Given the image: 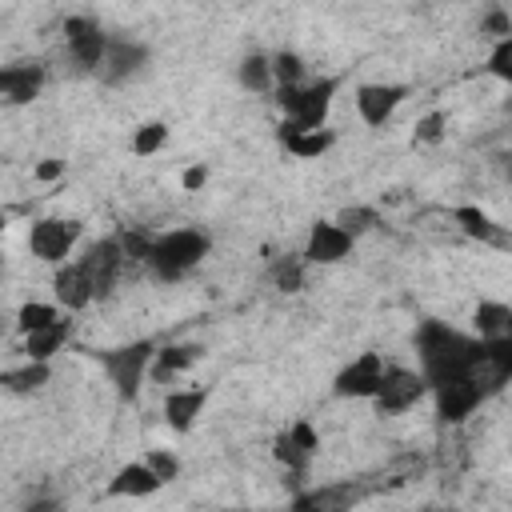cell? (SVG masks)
I'll list each match as a JSON object with an SVG mask.
<instances>
[{
	"label": "cell",
	"mask_w": 512,
	"mask_h": 512,
	"mask_svg": "<svg viewBox=\"0 0 512 512\" xmlns=\"http://www.w3.org/2000/svg\"><path fill=\"white\" fill-rule=\"evenodd\" d=\"M416 356H420V376L428 388L444 380H464V376L480 380L484 340H476L472 332H456L440 320H424L416 328Z\"/></svg>",
	"instance_id": "obj_1"
},
{
	"label": "cell",
	"mask_w": 512,
	"mask_h": 512,
	"mask_svg": "<svg viewBox=\"0 0 512 512\" xmlns=\"http://www.w3.org/2000/svg\"><path fill=\"white\" fill-rule=\"evenodd\" d=\"M208 248H212L208 232H200V228H172V232L152 236L144 264H148L160 280H180V276H188V272L208 256Z\"/></svg>",
	"instance_id": "obj_2"
},
{
	"label": "cell",
	"mask_w": 512,
	"mask_h": 512,
	"mask_svg": "<svg viewBox=\"0 0 512 512\" xmlns=\"http://www.w3.org/2000/svg\"><path fill=\"white\" fill-rule=\"evenodd\" d=\"M340 76H320V80H304L292 88H276V104L284 108V124L288 128H328V112L336 100Z\"/></svg>",
	"instance_id": "obj_3"
},
{
	"label": "cell",
	"mask_w": 512,
	"mask_h": 512,
	"mask_svg": "<svg viewBox=\"0 0 512 512\" xmlns=\"http://www.w3.org/2000/svg\"><path fill=\"white\" fill-rule=\"evenodd\" d=\"M152 356H156L152 340H132V344L100 352V368H104V376H108V384L116 388L120 400H136L140 396V388L148 380V368H152Z\"/></svg>",
	"instance_id": "obj_4"
},
{
	"label": "cell",
	"mask_w": 512,
	"mask_h": 512,
	"mask_svg": "<svg viewBox=\"0 0 512 512\" xmlns=\"http://www.w3.org/2000/svg\"><path fill=\"white\" fill-rule=\"evenodd\" d=\"M80 236H84V224L76 216H44V220H36L28 228V252L56 268V264L72 260Z\"/></svg>",
	"instance_id": "obj_5"
},
{
	"label": "cell",
	"mask_w": 512,
	"mask_h": 512,
	"mask_svg": "<svg viewBox=\"0 0 512 512\" xmlns=\"http://www.w3.org/2000/svg\"><path fill=\"white\" fill-rule=\"evenodd\" d=\"M104 48H108V32L100 28L96 16H68L64 20V52L76 64V72L96 76L100 60H104Z\"/></svg>",
	"instance_id": "obj_6"
},
{
	"label": "cell",
	"mask_w": 512,
	"mask_h": 512,
	"mask_svg": "<svg viewBox=\"0 0 512 512\" xmlns=\"http://www.w3.org/2000/svg\"><path fill=\"white\" fill-rule=\"evenodd\" d=\"M424 396H428V384H424L420 372H412V368H392V364H388V368H384V380H380V388H376V396H372V404H376L380 416H396V412L416 408Z\"/></svg>",
	"instance_id": "obj_7"
},
{
	"label": "cell",
	"mask_w": 512,
	"mask_h": 512,
	"mask_svg": "<svg viewBox=\"0 0 512 512\" xmlns=\"http://www.w3.org/2000/svg\"><path fill=\"white\" fill-rule=\"evenodd\" d=\"M76 264L84 268V276H88L96 300H104V296L112 292V284L120 280V272H124V248H120V236H104V240L88 244L84 256H80Z\"/></svg>",
	"instance_id": "obj_8"
},
{
	"label": "cell",
	"mask_w": 512,
	"mask_h": 512,
	"mask_svg": "<svg viewBox=\"0 0 512 512\" xmlns=\"http://www.w3.org/2000/svg\"><path fill=\"white\" fill-rule=\"evenodd\" d=\"M148 60H152L148 44L124 40V36H108V48H104V60H100V72L96 76L104 84H128V80H136V76L148 72Z\"/></svg>",
	"instance_id": "obj_9"
},
{
	"label": "cell",
	"mask_w": 512,
	"mask_h": 512,
	"mask_svg": "<svg viewBox=\"0 0 512 512\" xmlns=\"http://www.w3.org/2000/svg\"><path fill=\"white\" fill-rule=\"evenodd\" d=\"M428 392H432L436 416H440L444 424H464V420H468V416L480 408V400L488 396V392H484V384H480L476 376H464V380H444V384H432Z\"/></svg>",
	"instance_id": "obj_10"
},
{
	"label": "cell",
	"mask_w": 512,
	"mask_h": 512,
	"mask_svg": "<svg viewBox=\"0 0 512 512\" xmlns=\"http://www.w3.org/2000/svg\"><path fill=\"white\" fill-rule=\"evenodd\" d=\"M384 356L380 352H360L352 364H344L340 372H336V380H332V392L340 396V400H372L376 396V388H380V380H384Z\"/></svg>",
	"instance_id": "obj_11"
},
{
	"label": "cell",
	"mask_w": 512,
	"mask_h": 512,
	"mask_svg": "<svg viewBox=\"0 0 512 512\" xmlns=\"http://www.w3.org/2000/svg\"><path fill=\"white\" fill-rule=\"evenodd\" d=\"M316 452H320V436H316V428H312L308 420L288 424V428L276 436V444H272V456H276L288 472H296V476L312 468Z\"/></svg>",
	"instance_id": "obj_12"
},
{
	"label": "cell",
	"mask_w": 512,
	"mask_h": 512,
	"mask_svg": "<svg viewBox=\"0 0 512 512\" xmlns=\"http://www.w3.org/2000/svg\"><path fill=\"white\" fill-rule=\"evenodd\" d=\"M404 96H408L404 84L372 80V84H360V88H356V112H360V120H364L368 128H384V124L396 116V108L404 104Z\"/></svg>",
	"instance_id": "obj_13"
},
{
	"label": "cell",
	"mask_w": 512,
	"mask_h": 512,
	"mask_svg": "<svg viewBox=\"0 0 512 512\" xmlns=\"http://www.w3.org/2000/svg\"><path fill=\"white\" fill-rule=\"evenodd\" d=\"M352 244L356 240L348 232H340L332 220H316L304 240V264H340L352 252Z\"/></svg>",
	"instance_id": "obj_14"
},
{
	"label": "cell",
	"mask_w": 512,
	"mask_h": 512,
	"mask_svg": "<svg viewBox=\"0 0 512 512\" xmlns=\"http://www.w3.org/2000/svg\"><path fill=\"white\" fill-rule=\"evenodd\" d=\"M92 300H96V292H92L84 268H80L76 260L56 264V272H52V304L64 308V312H80V308H88Z\"/></svg>",
	"instance_id": "obj_15"
},
{
	"label": "cell",
	"mask_w": 512,
	"mask_h": 512,
	"mask_svg": "<svg viewBox=\"0 0 512 512\" xmlns=\"http://www.w3.org/2000/svg\"><path fill=\"white\" fill-rule=\"evenodd\" d=\"M208 404V388L204 384H188V388H168L164 392V424L172 432H192L200 412Z\"/></svg>",
	"instance_id": "obj_16"
},
{
	"label": "cell",
	"mask_w": 512,
	"mask_h": 512,
	"mask_svg": "<svg viewBox=\"0 0 512 512\" xmlns=\"http://www.w3.org/2000/svg\"><path fill=\"white\" fill-rule=\"evenodd\" d=\"M44 88V64H4L0 68V96L8 104H32Z\"/></svg>",
	"instance_id": "obj_17"
},
{
	"label": "cell",
	"mask_w": 512,
	"mask_h": 512,
	"mask_svg": "<svg viewBox=\"0 0 512 512\" xmlns=\"http://www.w3.org/2000/svg\"><path fill=\"white\" fill-rule=\"evenodd\" d=\"M160 488H164V484L148 472L144 460L120 464V468L112 472V480H108V496H120V500H144V496H152V492H160Z\"/></svg>",
	"instance_id": "obj_18"
},
{
	"label": "cell",
	"mask_w": 512,
	"mask_h": 512,
	"mask_svg": "<svg viewBox=\"0 0 512 512\" xmlns=\"http://www.w3.org/2000/svg\"><path fill=\"white\" fill-rule=\"evenodd\" d=\"M352 504H356V488L352 484H328V488L296 492L288 512H348Z\"/></svg>",
	"instance_id": "obj_19"
},
{
	"label": "cell",
	"mask_w": 512,
	"mask_h": 512,
	"mask_svg": "<svg viewBox=\"0 0 512 512\" xmlns=\"http://www.w3.org/2000/svg\"><path fill=\"white\" fill-rule=\"evenodd\" d=\"M452 220L460 224V232L468 236V240H480V244H508V236H504V228L484 212V208H476V204H456L452 208Z\"/></svg>",
	"instance_id": "obj_20"
},
{
	"label": "cell",
	"mask_w": 512,
	"mask_h": 512,
	"mask_svg": "<svg viewBox=\"0 0 512 512\" xmlns=\"http://www.w3.org/2000/svg\"><path fill=\"white\" fill-rule=\"evenodd\" d=\"M280 144L292 152V156H300V160H316V156H324L332 144H336V132L332 128H288V124H280Z\"/></svg>",
	"instance_id": "obj_21"
},
{
	"label": "cell",
	"mask_w": 512,
	"mask_h": 512,
	"mask_svg": "<svg viewBox=\"0 0 512 512\" xmlns=\"http://www.w3.org/2000/svg\"><path fill=\"white\" fill-rule=\"evenodd\" d=\"M472 328L476 340H504L512 336V308L504 300H480L472 312Z\"/></svg>",
	"instance_id": "obj_22"
},
{
	"label": "cell",
	"mask_w": 512,
	"mask_h": 512,
	"mask_svg": "<svg viewBox=\"0 0 512 512\" xmlns=\"http://www.w3.org/2000/svg\"><path fill=\"white\" fill-rule=\"evenodd\" d=\"M68 336H72V320H68V316H60L56 324H48V328H40V332L24 336V360L48 364V360L68 344Z\"/></svg>",
	"instance_id": "obj_23"
},
{
	"label": "cell",
	"mask_w": 512,
	"mask_h": 512,
	"mask_svg": "<svg viewBox=\"0 0 512 512\" xmlns=\"http://www.w3.org/2000/svg\"><path fill=\"white\" fill-rule=\"evenodd\" d=\"M196 360H200V344H168V348H156L148 376H152L156 384H168L172 376L188 372Z\"/></svg>",
	"instance_id": "obj_24"
},
{
	"label": "cell",
	"mask_w": 512,
	"mask_h": 512,
	"mask_svg": "<svg viewBox=\"0 0 512 512\" xmlns=\"http://www.w3.org/2000/svg\"><path fill=\"white\" fill-rule=\"evenodd\" d=\"M48 380H52V364H36V360H24L20 368L0 372V388L12 392V396H32V392H40Z\"/></svg>",
	"instance_id": "obj_25"
},
{
	"label": "cell",
	"mask_w": 512,
	"mask_h": 512,
	"mask_svg": "<svg viewBox=\"0 0 512 512\" xmlns=\"http://www.w3.org/2000/svg\"><path fill=\"white\" fill-rule=\"evenodd\" d=\"M236 80H240L244 92H256V96L272 92V88H276V84H272V60H268L264 52H248V56L236 64Z\"/></svg>",
	"instance_id": "obj_26"
},
{
	"label": "cell",
	"mask_w": 512,
	"mask_h": 512,
	"mask_svg": "<svg viewBox=\"0 0 512 512\" xmlns=\"http://www.w3.org/2000/svg\"><path fill=\"white\" fill-rule=\"evenodd\" d=\"M60 316H64V312H60L52 300H24V304L16 308V328H20V336H32V332L56 324Z\"/></svg>",
	"instance_id": "obj_27"
},
{
	"label": "cell",
	"mask_w": 512,
	"mask_h": 512,
	"mask_svg": "<svg viewBox=\"0 0 512 512\" xmlns=\"http://www.w3.org/2000/svg\"><path fill=\"white\" fill-rule=\"evenodd\" d=\"M268 60H272V84L276 88H292V84H304L308 80V68H304V60L296 52H276Z\"/></svg>",
	"instance_id": "obj_28"
},
{
	"label": "cell",
	"mask_w": 512,
	"mask_h": 512,
	"mask_svg": "<svg viewBox=\"0 0 512 512\" xmlns=\"http://www.w3.org/2000/svg\"><path fill=\"white\" fill-rule=\"evenodd\" d=\"M340 232H348L352 240H360L364 232H372L376 224H380V212L376 208H364V204H356V208H344V212H336V220H332Z\"/></svg>",
	"instance_id": "obj_29"
},
{
	"label": "cell",
	"mask_w": 512,
	"mask_h": 512,
	"mask_svg": "<svg viewBox=\"0 0 512 512\" xmlns=\"http://www.w3.org/2000/svg\"><path fill=\"white\" fill-rule=\"evenodd\" d=\"M164 144H168V124H164V120H144V124L132 132V152H136V156H156Z\"/></svg>",
	"instance_id": "obj_30"
},
{
	"label": "cell",
	"mask_w": 512,
	"mask_h": 512,
	"mask_svg": "<svg viewBox=\"0 0 512 512\" xmlns=\"http://www.w3.org/2000/svg\"><path fill=\"white\" fill-rule=\"evenodd\" d=\"M144 464H148V472H152L160 484H172V480L180 476V456L168 452V448H148V452H144Z\"/></svg>",
	"instance_id": "obj_31"
},
{
	"label": "cell",
	"mask_w": 512,
	"mask_h": 512,
	"mask_svg": "<svg viewBox=\"0 0 512 512\" xmlns=\"http://www.w3.org/2000/svg\"><path fill=\"white\" fill-rule=\"evenodd\" d=\"M444 132H448V116H444L440 108H432V112H424V116L416 120L412 140H416V144H440V140H444Z\"/></svg>",
	"instance_id": "obj_32"
},
{
	"label": "cell",
	"mask_w": 512,
	"mask_h": 512,
	"mask_svg": "<svg viewBox=\"0 0 512 512\" xmlns=\"http://www.w3.org/2000/svg\"><path fill=\"white\" fill-rule=\"evenodd\" d=\"M488 72H492L496 80H512V36H504V40H496V44H492Z\"/></svg>",
	"instance_id": "obj_33"
},
{
	"label": "cell",
	"mask_w": 512,
	"mask_h": 512,
	"mask_svg": "<svg viewBox=\"0 0 512 512\" xmlns=\"http://www.w3.org/2000/svg\"><path fill=\"white\" fill-rule=\"evenodd\" d=\"M272 280H276L280 292H296V288H304V260H280L276 272H272Z\"/></svg>",
	"instance_id": "obj_34"
},
{
	"label": "cell",
	"mask_w": 512,
	"mask_h": 512,
	"mask_svg": "<svg viewBox=\"0 0 512 512\" xmlns=\"http://www.w3.org/2000/svg\"><path fill=\"white\" fill-rule=\"evenodd\" d=\"M484 32H492L496 40H504V36H512V20H508V12L504 8H488L484 12V24H480Z\"/></svg>",
	"instance_id": "obj_35"
},
{
	"label": "cell",
	"mask_w": 512,
	"mask_h": 512,
	"mask_svg": "<svg viewBox=\"0 0 512 512\" xmlns=\"http://www.w3.org/2000/svg\"><path fill=\"white\" fill-rule=\"evenodd\" d=\"M204 184H208V168H204V164H188V168L180 172V188H184V192H200Z\"/></svg>",
	"instance_id": "obj_36"
},
{
	"label": "cell",
	"mask_w": 512,
	"mask_h": 512,
	"mask_svg": "<svg viewBox=\"0 0 512 512\" xmlns=\"http://www.w3.org/2000/svg\"><path fill=\"white\" fill-rule=\"evenodd\" d=\"M60 176H64V160H52V156H48V160L36 164V180L52 184V180H60Z\"/></svg>",
	"instance_id": "obj_37"
},
{
	"label": "cell",
	"mask_w": 512,
	"mask_h": 512,
	"mask_svg": "<svg viewBox=\"0 0 512 512\" xmlns=\"http://www.w3.org/2000/svg\"><path fill=\"white\" fill-rule=\"evenodd\" d=\"M0 240H4V216H0ZM0 260H4V256H0Z\"/></svg>",
	"instance_id": "obj_38"
},
{
	"label": "cell",
	"mask_w": 512,
	"mask_h": 512,
	"mask_svg": "<svg viewBox=\"0 0 512 512\" xmlns=\"http://www.w3.org/2000/svg\"><path fill=\"white\" fill-rule=\"evenodd\" d=\"M0 328H4V324H0Z\"/></svg>",
	"instance_id": "obj_39"
}]
</instances>
